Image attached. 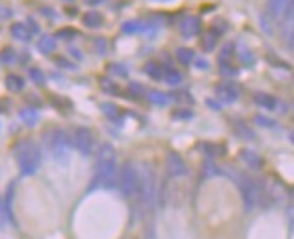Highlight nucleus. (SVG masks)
<instances>
[{"label":"nucleus","instance_id":"nucleus-12","mask_svg":"<svg viewBox=\"0 0 294 239\" xmlns=\"http://www.w3.org/2000/svg\"><path fill=\"white\" fill-rule=\"evenodd\" d=\"M240 160L244 162L247 167H251V169H262V165H264L262 157L258 155L257 151H253V149H242L240 151Z\"/></svg>","mask_w":294,"mask_h":239},{"label":"nucleus","instance_id":"nucleus-26","mask_svg":"<svg viewBox=\"0 0 294 239\" xmlns=\"http://www.w3.org/2000/svg\"><path fill=\"white\" fill-rule=\"evenodd\" d=\"M217 40H219V34H215L213 31H209V33L202 38V49L206 50V52L213 50L215 49V45H217Z\"/></svg>","mask_w":294,"mask_h":239},{"label":"nucleus","instance_id":"nucleus-13","mask_svg":"<svg viewBox=\"0 0 294 239\" xmlns=\"http://www.w3.org/2000/svg\"><path fill=\"white\" fill-rule=\"evenodd\" d=\"M81 22L89 29H98V27L103 25V15L98 9H89L87 13H83Z\"/></svg>","mask_w":294,"mask_h":239},{"label":"nucleus","instance_id":"nucleus-37","mask_svg":"<svg viewBox=\"0 0 294 239\" xmlns=\"http://www.w3.org/2000/svg\"><path fill=\"white\" fill-rule=\"evenodd\" d=\"M112 72H116L117 76L124 78V76L129 74V69H127L124 65H119V63H116V65H112Z\"/></svg>","mask_w":294,"mask_h":239},{"label":"nucleus","instance_id":"nucleus-29","mask_svg":"<svg viewBox=\"0 0 294 239\" xmlns=\"http://www.w3.org/2000/svg\"><path fill=\"white\" fill-rule=\"evenodd\" d=\"M78 36V31H74L72 27H63V29L56 31L54 38H60V40H72V38Z\"/></svg>","mask_w":294,"mask_h":239},{"label":"nucleus","instance_id":"nucleus-22","mask_svg":"<svg viewBox=\"0 0 294 239\" xmlns=\"http://www.w3.org/2000/svg\"><path fill=\"white\" fill-rule=\"evenodd\" d=\"M148 101L152 104H155V106H166V104L170 103V97H168V94H164L161 90H153L148 94Z\"/></svg>","mask_w":294,"mask_h":239},{"label":"nucleus","instance_id":"nucleus-11","mask_svg":"<svg viewBox=\"0 0 294 239\" xmlns=\"http://www.w3.org/2000/svg\"><path fill=\"white\" fill-rule=\"evenodd\" d=\"M13 200H15V182L8 187L4 198H2V202H0V210H2L4 218L8 219L9 223L15 225L17 221H15V214H13Z\"/></svg>","mask_w":294,"mask_h":239},{"label":"nucleus","instance_id":"nucleus-8","mask_svg":"<svg viewBox=\"0 0 294 239\" xmlns=\"http://www.w3.org/2000/svg\"><path fill=\"white\" fill-rule=\"evenodd\" d=\"M215 97L224 104H233L240 97V90L233 81H222L215 87Z\"/></svg>","mask_w":294,"mask_h":239},{"label":"nucleus","instance_id":"nucleus-40","mask_svg":"<svg viewBox=\"0 0 294 239\" xmlns=\"http://www.w3.org/2000/svg\"><path fill=\"white\" fill-rule=\"evenodd\" d=\"M130 92H132V95H139L145 92V88L141 87V85H137V83H130Z\"/></svg>","mask_w":294,"mask_h":239},{"label":"nucleus","instance_id":"nucleus-36","mask_svg":"<svg viewBox=\"0 0 294 239\" xmlns=\"http://www.w3.org/2000/svg\"><path fill=\"white\" fill-rule=\"evenodd\" d=\"M283 18H285V20H292L294 18V0H287L285 11H283Z\"/></svg>","mask_w":294,"mask_h":239},{"label":"nucleus","instance_id":"nucleus-39","mask_svg":"<svg viewBox=\"0 0 294 239\" xmlns=\"http://www.w3.org/2000/svg\"><path fill=\"white\" fill-rule=\"evenodd\" d=\"M287 47H289V50L294 52V25L290 27L289 34H287Z\"/></svg>","mask_w":294,"mask_h":239},{"label":"nucleus","instance_id":"nucleus-21","mask_svg":"<svg viewBox=\"0 0 294 239\" xmlns=\"http://www.w3.org/2000/svg\"><path fill=\"white\" fill-rule=\"evenodd\" d=\"M164 83L168 87H179L183 83V74L175 69H164Z\"/></svg>","mask_w":294,"mask_h":239},{"label":"nucleus","instance_id":"nucleus-4","mask_svg":"<svg viewBox=\"0 0 294 239\" xmlns=\"http://www.w3.org/2000/svg\"><path fill=\"white\" fill-rule=\"evenodd\" d=\"M137 174H139V184H137V196L136 198L146 207L153 205L157 198V189H155V173L152 171L148 164L137 165Z\"/></svg>","mask_w":294,"mask_h":239},{"label":"nucleus","instance_id":"nucleus-41","mask_svg":"<svg viewBox=\"0 0 294 239\" xmlns=\"http://www.w3.org/2000/svg\"><path fill=\"white\" fill-rule=\"evenodd\" d=\"M193 63H195V67H197V69H199V70H206L207 67H209V63H207V59H204V58H197Z\"/></svg>","mask_w":294,"mask_h":239},{"label":"nucleus","instance_id":"nucleus-15","mask_svg":"<svg viewBox=\"0 0 294 239\" xmlns=\"http://www.w3.org/2000/svg\"><path fill=\"white\" fill-rule=\"evenodd\" d=\"M6 87L11 92H22L25 87V81H24V78L18 74H8L6 76Z\"/></svg>","mask_w":294,"mask_h":239},{"label":"nucleus","instance_id":"nucleus-27","mask_svg":"<svg viewBox=\"0 0 294 239\" xmlns=\"http://www.w3.org/2000/svg\"><path fill=\"white\" fill-rule=\"evenodd\" d=\"M143 29V25L139 20H129L124 22L123 25H121V31H123L124 34H134V33H139V31Z\"/></svg>","mask_w":294,"mask_h":239},{"label":"nucleus","instance_id":"nucleus-38","mask_svg":"<svg viewBox=\"0 0 294 239\" xmlns=\"http://www.w3.org/2000/svg\"><path fill=\"white\" fill-rule=\"evenodd\" d=\"M206 106L212 108L213 111H220V110H222V104H220L219 101H215V99H206Z\"/></svg>","mask_w":294,"mask_h":239},{"label":"nucleus","instance_id":"nucleus-23","mask_svg":"<svg viewBox=\"0 0 294 239\" xmlns=\"http://www.w3.org/2000/svg\"><path fill=\"white\" fill-rule=\"evenodd\" d=\"M18 115H20V119L24 121V124H27V126H34V124L38 123V117H40L34 108H25V110H22Z\"/></svg>","mask_w":294,"mask_h":239},{"label":"nucleus","instance_id":"nucleus-20","mask_svg":"<svg viewBox=\"0 0 294 239\" xmlns=\"http://www.w3.org/2000/svg\"><path fill=\"white\" fill-rule=\"evenodd\" d=\"M287 6V0H269L267 2V13L271 15V18H278L280 15H283Z\"/></svg>","mask_w":294,"mask_h":239},{"label":"nucleus","instance_id":"nucleus-18","mask_svg":"<svg viewBox=\"0 0 294 239\" xmlns=\"http://www.w3.org/2000/svg\"><path fill=\"white\" fill-rule=\"evenodd\" d=\"M175 58L179 59V63H183V65H191L195 62V52L190 47H179L175 50Z\"/></svg>","mask_w":294,"mask_h":239},{"label":"nucleus","instance_id":"nucleus-2","mask_svg":"<svg viewBox=\"0 0 294 239\" xmlns=\"http://www.w3.org/2000/svg\"><path fill=\"white\" fill-rule=\"evenodd\" d=\"M15 160L20 173L24 176H33L41 164V153L40 148L34 144L33 140H22L15 149Z\"/></svg>","mask_w":294,"mask_h":239},{"label":"nucleus","instance_id":"nucleus-45","mask_svg":"<svg viewBox=\"0 0 294 239\" xmlns=\"http://www.w3.org/2000/svg\"><path fill=\"white\" fill-rule=\"evenodd\" d=\"M87 4H100V2H103V0H85Z\"/></svg>","mask_w":294,"mask_h":239},{"label":"nucleus","instance_id":"nucleus-7","mask_svg":"<svg viewBox=\"0 0 294 239\" xmlns=\"http://www.w3.org/2000/svg\"><path fill=\"white\" fill-rule=\"evenodd\" d=\"M72 146L81 153L83 157H89L94 149V135L87 126H79L72 133Z\"/></svg>","mask_w":294,"mask_h":239},{"label":"nucleus","instance_id":"nucleus-14","mask_svg":"<svg viewBox=\"0 0 294 239\" xmlns=\"http://www.w3.org/2000/svg\"><path fill=\"white\" fill-rule=\"evenodd\" d=\"M255 104H258L264 110H276L278 106V99L271 94H264V92H258V94L253 95Z\"/></svg>","mask_w":294,"mask_h":239},{"label":"nucleus","instance_id":"nucleus-44","mask_svg":"<svg viewBox=\"0 0 294 239\" xmlns=\"http://www.w3.org/2000/svg\"><path fill=\"white\" fill-rule=\"evenodd\" d=\"M143 239H157V234H155V228L150 227L148 230L145 232V235H143Z\"/></svg>","mask_w":294,"mask_h":239},{"label":"nucleus","instance_id":"nucleus-43","mask_svg":"<svg viewBox=\"0 0 294 239\" xmlns=\"http://www.w3.org/2000/svg\"><path fill=\"white\" fill-rule=\"evenodd\" d=\"M56 63H58V65H63L62 69H71V70H74V69H76V67L72 65L71 62H67L65 58H58V59H56Z\"/></svg>","mask_w":294,"mask_h":239},{"label":"nucleus","instance_id":"nucleus-1","mask_svg":"<svg viewBox=\"0 0 294 239\" xmlns=\"http://www.w3.org/2000/svg\"><path fill=\"white\" fill-rule=\"evenodd\" d=\"M94 176L91 189H110L117 180V153L110 142H103L96 151Z\"/></svg>","mask_w":294,"mask_h":239},{"label":"nucleus","instance_id":"nucleus-42","mask_svg":"<svg viewBox=\"0 0 294 239\" xmlns=\"http://www.w3.org/2000/svg\"><path fill=\"white\" fill-rule=\"evenodd\" d=\"M13 17V11L9 8H0V20H9Z\"/></svg>","mask_w":294,"mask_h":239},{"label":"nucleus","instance_id":"nucleus-31","mask_svg":"<svg viewBox=\"0 0 294 239\" xmlns=\"http://www.w3.org/2000/svg\"><path fill=\"white\" fill-rule=\"evenodd\" d=\"M29 78L33 79L36 85H44V83H46V74H44L40 69H36V67L29 69Z\"/></svg>","mask_w":294,"mask_h":239},{"label":"nucleus","instance_id":"nucleus-30","mask_svg":"<svg viewBox=\"0 0 294 239\" xmlns=\"http://www.w3.org/2000/svg\"><path fill=\"white\" fill-rule=\"evenodd\" d=\"M94 50L100 54V56H105V54L108 52V43H107V40H105L103 36H98L94 40Z\"/></svg>","mask_w":294,"mask_h":239},{"label":"nucleus","instance_id":"nucleus-19","mask_svg":"<svg viewBox=\"0 0 294 239\" xmlns=\"http://www.w3.org/2000/svg\"><path fill=\"white\" fill-rule=\"evenodd\" d=\"M11 34L13 38H17V40L20 41H27L31 36V31L27 29V25L22 24V22H17V24H13L11 25Z\"/></svg>","mask_w":294,"mask_h":239},{"label":"nucleus","instance_id":"nucleus-46","mask_svg":"<svg viewBox=\"0 0 294 239\" xmlns=\"http://www.w3.org/2000/svg\"><path fill=\"white\" fill-rule=\"evenodd\" d=\"M152 2H174V0H152Z\"/></svg>","mask_w":294,"mask_h":239},{"label":"nucleus","instance_id":"nucleus-35","mask_svg":"<svg viewBox=\"0 0 294 239\" xmlns=\"http://www.w3.org/2000/svg\"><path fill=\"white\" fill-rule=\"evenodd\" d=\"M193 117V111L186 110V108H181V110L174 111V119H191Z\"/></svg>","mask_w":294,"mask_h":239},{"label":"nucleus","instance_id":"nucleus-3","mask_svg":"<svg viewBox=\"0 0 294 239\" xmlns=\"http://www.w3.org/2000/svg\"><path fill=\"white\" fill-rule=\"evenodd\" d=\"M236 186L240 189L242 194V202H244V207L247 212H253L257 207L264 205V200L267 198L264 187L258 184L253 178L245 176V174H236Z\"/></svg>","mask_w":294,"mask_h":239},{"label":"nucleus","instance_id":"nucleus-33","mask_svg":"<svg viewBox=\"0 0 294 239\" xmlns=\"http://www.w3.org/2000/svg\"><path fill=\"white\" fill-rule=\"evenodd\" d=\"M101 87H103L105 92H108V94H112V95H117V94H119V87H117L116 83H112V81H107V79H103V81H101Z\"/></svg>","mask_w":294,"mask_h":239},{"label":"nucleus","instance_id":"nucleus-16","mask_svg":"<svg viewBox=\"0 0 294 239\" xmlns=\"http://www.w3.org/2000/svg\"><path fill=\"white\" fill-rule=\"evenodd\" d=\"M36 49L41 54H51L56 50V38L54 36H41L36 43Z\"/></svg>","mask_w":294,"mask_h":239},{"label":"nucleus","instance_id":"nucleus-17","mask_svg":"<svg viewBox=\"0 0 294 239\" xmlns=\"http://www.w3.org/2000/svg\"><path fill=\"white\" fill-rule=\"evenodd\" d=\"M145 72H146V76H148L150 79H153V81H161V79L164 78V69H162V67L159 65V63H155V62L146 63Z\"/></svg>","mask_w":294,"mask_h":239},{"label":"nucleus","instance_id":"nucleus-9","mask_svg":"<svg viewBox=\"0 0 294 239\" xmlns=\"http://www.w3.org/2000/svg\"><path fill=\"white\" fill-rule=\"evenodd\" d=\"M166 169L172 176H186L188 174V165L184 162V158L175 151L168 153L166 157Z\"/></svg>","mask_w":294,"mask_h":239},{"label":"nucleus","instance_id":"nucleus-47","mask_svg":"<svg viewBox=\"0 0 294 239\" xmlns=\"http://www.w3.org/2000/svg\"><path fill=\"white\" fill-rule=\"evenodd\" d=\"M289 139H290V142H292V144H294V132H292V133H290V135H289Z\"/></svg>","mask_w":294,"mask_h":239},{"label":"nucleus","instance_id":"nucleus-24","mask_svg":"<svg viewBox=\"0 0 294 239\" xmlns=\"http://www.w3.org/2000/svg\"><path fill=\"white\" fill-rule=\"evenodd\" d=\"M235 130H236V133L240 135V139H244V140H255L257 139V135H255L253 130L249 128L247 124H244V123H236Z\"/></svg>","mask_w":294,"mask_h":239},{"label":"nucleus","instance_id":"nucleus-34","mask_svg":"<svg viewBox=\"0 0 294 239\" xmlns=\"http://www.w3.org/2000/svg\"><path fill=\"white\" fill-rule=\"evenodd\" d=\"M15 50L13 49H4L2 50V54H0V62H4V63H11V62H15Z\"/></svg>","mask_w":294,"mask_h":239},{"label":"nucleus","instance_id":"nucleus-5","mask_svg":"<svg viewBox=\"0 0 294 239\" xmlns=\"http://www.w3.org/2000/svg\"><path fill=\"white\" fill-rule=\"evenodd\" d=\"M49 149L51 155H53L54 160L58 162V164H67L69 157H71V140H69L67 133L62 132V130H56V132L51 133Z\"/></svg>","mask_w":294,"mask_h":239},{"label":"nucleus","instance_id":"nucleus-10","mask_svg":"<svg viewBox=\"0 0 294 239\" xmlns=\"http://www.w3.org/2000/svg\"><path fill=\"white\" fill-rule=\"evenodd\" d=\"M200 29H202V25H200V18L193 17V15L184 17L183 20H181V24H179V31H181V34H183L184 38L197 36V34L200 33Z\"/></svg>","mask_w":294,"mask_h":239},{"label":"nucleus","instance_id":"nucleus-6","mask_svg":"<svg viewBox=\"0 0 294 239\" xmlns=\"http://www.w3.org/2000/svg\"><path fill=\"white\" fill-rule=\"evenodd\" d=\"M119 189L123 193L124 198H136L137 196V184H139V174H137V165L132 162H127V164L121 167L119 173Z\"/></svg>","mask_w":294,"mask_h":239},{"label":"nucleus","instance_id":"nucleus-28","mask_svg":"<svg viewBox=\"0 0 294 239\" xmlns=\"http://www.w3.org/2000/svg\"><path fill=\"white\" fill-rule=\"evenodd\" d=\"M231 56H233V43H226L219 54V63L220 65H226L231 59Z\"/></svg>","mask_w":294,"mask_h":239},{"label":"nucleus","instance_id":"nucleus-32","mask_svg":"<svg viewBox=\"0 0 294 239\" xmlns=\"http://www.w3.org/2000/svg\"><path fill=\"white\" fill-rule=\"evenodd\" d=\"M255 124L262 126V128H274V126H276V123H274L273 119H269V117H265V115L255 117Z\"/></svg>","mask_w":294,"mask_h":239},{"label":"nucleus","instance_id":"nucleus-25","mask_svg":"<svg viewBox=\"0 0 294 239\" xmlns=\"http://www.w3.org/2000/svg\"><path fill=\"white\" fill-rule=\"evenodd\" d=\"M101 110L107 117H110L112 121H119L121 119V111L119 108L116 106L114 103H103L101 104Z\"/></svg>","mask_w":294,"mask_h":239}]
</instances>
